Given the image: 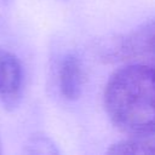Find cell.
Wrapping results in <instances>:
<instances>
[{"label":"cell","mask_w":155,"mask_h":155,"mask_svg":"<svg viewBox=\"0 0 155 155\" xmlns=\"http://www.w3.org/2000/svg\"><path fill=\"white\" fill-rule=\"evenodd\" d=\"M113 124L134 138L155 134V68L130 63L115 71L104 91Z\"/></svg>","instance_id":"6da1fadb"},{"label":"cell","mask_w":155,"mask_h":155,"mask_svg":"<svg viewBox=\"0 0 155 155\" xmlns=\"http://www.w3.org/2000/svg\"><path fill=\"white\" fill-rule=\"evenodd\" d=\"M116 57L155 68V21L149 22L120 40L114 48Z\"/></svg>","instance_id":"7a4b0ae2"},{"label":"cell","mask_w":155,"mask_h":155,"mask_svg":"<svg viewBox=\"0 0 155 155\" xmlns=\"http://www.w3.org/2000/svg\"><path fill=\"white\" fill-rule=\"evenodd\" d=\"M23 82L22 67L15 54L0 47V98L12 104L21 93Z\"/></svg>","instance_id":"3957f363"},{"label":"cell","mask_w":155,"mask_h":155,"mask_svg":"<svg viewBox=\"0 0 155 155\" xmlns=\"http://www.w3.org/2000/svg\"><path fill=\"white\" fill-rule=\"evenodd\" d=\"M84 84V70L80 59L74 54H67L58 69V85L61 93L67 99L79 98Z\"/></svg>","instance_id":"277c9868"},{"label":"cell","mask_w":155,"mask_h":155,"mask_svg":"<svg viewBox=\"0 0 155 155\" xmlns=\"http://www.w3.org/2000/svg\"><path fill=\"white\" fill-rule=\"evenodd\" d=\"M109 154H155V139L150 137H140L111 145Z\"/></svg>","instance_id":"5b68a950"},{"label":"cell","mask_w":155,"mask_h":155,"mask_svg":"<svg viewBox=\"0 0 155 155\" xmlns=\"http://www.w3.org/2000/svg\"><path fill=\"white\" fill-rule=\"evenodd\" d=\"M24 151L29 154H57L58 153L52 140L42 134L33 136L27 142Z\"/></svg>","instance_id":"8992f818"},{"label":"cell","mask_w":155,"mask_h":155,"mask_svg":"<svg viewBox=\"0 0 155 155\" xmlns=\"http://www.w3.org/2000/svg\"><path fill=\"white\" fill-rule=\"evenodd\" d=\"M2 153V150H1V140H0V154Z\"/></svg>","instance_id":"52a82bcc"}]
</instances>
